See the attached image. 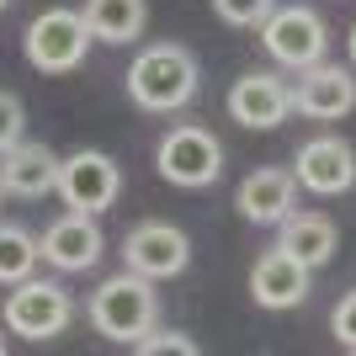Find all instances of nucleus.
I'll list each match as a JSON object with an SVG mask.
<instances>
[{"label": "nucleus", "mask_w": 356, "mask_h": 356, "mask_svg": "<svg viewBox=\"0 0 356 356\" xmlns=\"http://www.w3.org/2000/svg\"><path fill=\"white\" fill-rule=\"evenodd\" d=\"M197 90H202V70L186 43H149L128 64V102L138 112H154V118L181 112L186 102H197Z\"/></svg>", "instance_id": "1"}, {"label": "nucleus", "mask_w": 356, "mask_h": 356, "mask_svg": "<svg viewBox=\"0 0 356 356\" xmlns=\"http://www.w3.org/2000/svg\"><path fill=\"white\" fill-rule=\"evenodd\" d=\"M86 319H90L96 335H106V341H118V346H134L138 335H149V330L160 325V293L138 271H118V277H106L90 293Z\"/></svg>", "instance_id": "2"}, {"label": "nucleus", "mask_w": 356, "mask_h": 356, "mask_svg": "<svg viewBox=\"0 0 356 356\" xmlns=\"http://www.w3.org/2000/svg\"><path fill=\"white\" fill-rule=\"evenodd\" d=\"M90 27L86 16L70 11V6H48V11H38L27 22V32H22V54H27V64L38 74H70L86 64L90 54Z\"/></svg>", "instance_id": "3"}, {"label": "nucleus", "mask_w": 356, "mask_h": 356, "mask_svg": "<svg viewBox=\"0 0 356 356\" xmlns=\"http://www.w3.org/2000/svg\"><path fill=\"white\" fill-rule=\"evenodd\" d=\"M154 170L181 192H202L223 176V144L202 122H176L170 134L154 144Z\"/></svg>", "instance_id": "4"}, {"label": "nucleus", "mask_w": 356, "mask_h": 356, "mask_svg": "<svg viewBox=\"0 0 356 356\" xmlns=\"http://www.w3.org/2000/svg\"><path fill=\"white\" fill-rule=\"evenodd\" d=\"M74 319V298L54 277H22L6 293V330L22 341H59Z\"/></svg>", "instance_id": "5"}, {"label": "nucleus", "mask_w": 356, "mask_h": 356, "mask_svg": "<svg viewBox=\"0 0 356 356\" xmlns=\"http://www.w3.org/2000/svg\"><path fill=\"white\" fill-rule=\"evenodd\" d=\"M261 48H266V59L277 70H309L330 54V27L325 16L314 11V6H277V11L261 22Z\"/></svg>", "instance_id": "6"}, {"label": "nucleus", "mask_w": 356, "mask_h": 356, "mask_svg": "<svg viewBox=\"0 0 356 356\" xmlns=\"http://www.w3.org/2000/svg\"><path fill=\"white\" fill-rule=\"evenodd\" d=\"M122 261H128V271H138L149 282H170L192 266V239L170 218H144L122 234Z\"/></svg>", "instance_id": "7"}, {"label": "nucleus", "mask_w": 356, "mask_h": 356, "mask_svg": "<svg viewBox=\"0 0 356 356\" xmlns=\"http://www.w3.org/2000/svg\"><path fill=\"white\" fill-rule=\"evenodd\" d=\"M59 197H64V208L102 218V213L122 197L118 160L102 154V149H74V154H64L59 160Z\"/></svg>", "instance_id": "8"}, {"label": "nucleus", "mask_w": 356, "mask_h": 356, "mask_svg": "<svg viewBox=\"0 0 356 356\" xmlns=\"http://www.w3.org/2000/svg\"><path fill=\"white\" fill-rule=\"evenodd\" d=\"M229 118L250 134H271L293 118V80H282L277 70H245L229 86Z\"/></svg>", "instance_id": "9"}, {"label": "nucleus", "mask_w": 356, "mask_h": 356, "mask_svg": "<svg viewBox=\"0 0 356 356\" xmlns=\"http://www.w3.org/2000/svg\"><path fill=\"white\" fill-rule=\"evenodd\" d=\"M293 176H298V192L346 197L356 186V149L346 144L341 134H319V138H309V144H298Z\"/></svg>", "instance_id": "10"}, {"label": "nucleus", "mask_w": 356, "mask_h": 356, "mask_svg": "<svg viewBox=\"0 0 356 356\" xmlns=\"http://www.w3.org/2000/svg\"><path fill=\"white\" fill-rule=\"evenodd\" d=\"M293 112H303L309 122H341L356 112V74L351 64H309V70H298L293 80Z\"/></svg>", "instance_id": "11"}, {"label": "nucleus", "mask_w": 356, "mask_h": 356, "mask_svg": "<svg viewBox=\"0 0 356 356\" xmlns=\"http://www.w3.org/2000/svg\"><path fill=\"white\" fill-rule=\"evenodd\" d=\"M38 245H43V261L54 271H64V277H80V271H90L106 255L102 223L90 218V213H74V208L48 223L43 234H38Z\"/></svg>", "instance_id": "12"}, {"label": "nucleus", "mask_w": 356, "mask_h": 356, "mask_svg": "<svg viewBox=\"0 0 356 356\" xmlns=\"http://www.w3.org/2000/svg\"><path fill=\"white\" fill-rule=\"evenodd\" d=\"M309 293H314V271L303 266V261H293L287 250H277V245L250 266V298H255V309L287 314V309H298V303H309Z\"/></svg>", "instance_id": "13"}, {"label": "nucleus", "mask_w": 356, "mask_h": 356, "mask_svg": "<svg viewBox=\"0 0 356 356\" xmlns=\"http://www.w3.org/2000/svg\"><path fill=\"white\" fill-rule=\"evenodd\" d=\"M234 208H239L245 223H261V229L271 223V229H277V223L298 208V176L282 170V165H255L250 176L239 181Z\"/></svg>", "instance_id": "14"}, {"label": "nucleus", "mask_w": 356, "mask_h": 356, "mask_svg": "<svg viewBox=\"0 0 356 356\" xmlns=\"http://www.w3.org/2000/svg\"><path fill=\"white\" fill-rule=\"evenodd\" d=\"M0 186L6 197H22V202H38V197L59 192V154L38 138H22L0 154Z\"/></svg>", "instance_id": "15"}, {"label": "nucleus", "mask_w": 356, "mask_h": 356, "mask_svg": "<svg viewBox=\"0 0 356 356\" xmlns=\"http://www.w3.org/2000/svg\"><path fill=\"white\" fill-rule=\"evenodd\" d=\"M277 250H287L293 261H303L309 271L330 266L335 261V250H341V229H335V218L330 213H303L293 208L282 223H277Z\"/></svg>", "instance_id": "16"}, {"label": "nucleus", "mask_w": 356, "mask_h": 356, "mask_svg": "<svg viewBox=\"0 0 356 356\" xmlns=\"http://www.w3.org/2000/svg\"><path fill=\"white\" fill-rule=\"evenodd\" d=\"M80 16H86V27H90L96 43L122 48V43H138V32H144V22H149V6L144 0H86Z\"/></svg>", "instance_id": "17"}, {"label": "nucleus", "mask_w": 356, "mask_h": 356, "mask_svg": "<svg viewBox=\"0 0 356 356\" xmlns=\"http://www.w3.org/2000/svg\"><path fill=\"white\" fill-rule=\"evenodd\" d=\"M38 261H43L38 234H27L22 223H6V218H0V287H16L22 277H32Z\"/></svg>", "instance_id": "18"}, {"label": "nucleus", "mask_w": 356, "mask_h": 356, "mask_svg": "<svg viewBox=\"0 0 356 356\" xmlns=\"http://www.w3.org/2000/svg\"><path fill=\"white\" fill-rule=\"evenodd\" d=\"M271 11H277V0H213V16L223 27H245V32H255Z\"/></svg>", "instance_id": "19"}, {"label": "nucleus", "mask_w": 356, "mask_h": 356, "mask_svg": "<svg viewBox=\"0 0 356 356\" xmlns=\"http://www.w3.org/2000/svg\"><path fill=\"white\" fill-rule=\"evenodd\" d=\"M138 356H197V341L186 335V330H149V335H138L134 341Z\"/></svg>", "instance_id": "20"}, {"label": "nucleus", "mask_w": 356, "mask_h": 356, "mask_svg": "<svg viewBox=\"0 0 356 356\" xmlns=\"http://www.w3.org/2000/svg\"><path fill=\"white\" fill-rule=\"evenodd\" d=\"M22 138H27V106H22L16 90H0V154Z\"/></svg>", "instance_id": "21"}, {"label": "nucleus", "mask_w": 356, "mask_h": 356, "mask_svg": "<svg viewBox=\"0 0 356 356\" xmlns=\"http://www.w3.org/2000/svg\"><path fill=\"white\" fill-rule=\"evenodd\" d=\"M330 335H335L341 351H356V287L341 293V303L330 309Z\"/></svg>", "instance_id": "22"}, {"label": "nucleus", "mask_w": 356, "mask_h": 356, "mask_svg": "<svg viewBox=\"0 0 356 356\" xmlns=\"http://www.w3.org/2000/svg\"><path fill=\"white\" fill-rule=\"evenodd\" d=\"M346 48H351V64H356V27H351V38H346Z\"/></svg>", "instance_id": "23"}, {"label": "nucleus", "mask_w": 356, "mask_h": 356, "mask_svg": "<svg viewBox=\"0 0 356 356\" xmlns=\"http://www.w3.org/2000/svg\"><path fill=\"white\" fill-rule=\"evenodd\" d=\"M6 351H11V341H6V335H0V356H6Z\"/></svg>", "instance_id": "24"}, {"label": "nucleus", "mask_w": 356, "mask_h": 356, "mask_svg": "<svg viewBox=\"0 0 356 356\" xmlns=\"http://www.w3.org/2000/svg\"><path fill=\"white\" fill-rule=\"evenodd\" d=\"M6 6H11V0H0V11H6Z\"/></svg>", "instance_id": "25"}, {"label": "nucleus", "mask_w": 356, "mask_h": 356, "mask_svg": "<svg viewBox=\"0 0 356 356\" xmlns=\"http://www.w3.org/2000/svg\"><path fill=\"white\" fill-rule=\"evenodd\" d=\"M0 202H6V186H0Z\"/></svg>", "instance_id": "26"}]
</instances>
